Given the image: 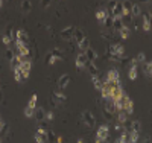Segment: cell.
<instances>
[{
    "instance_id": "obj_1",
    "label": "cell",
    "mask_w": 152,
    "mask_h": 143,
    "mask_svg": "<svg viewBox=\"0 0 152 143\" xmlns=\"http://www.w3.org/2000/svg\"><path fill=\"white\" fill-rule=\"evenodd\" d=\"M96 139L102 140L104 143L108 142V140H110V125H107V123H105V125H100V126L97 128Z\"/></svg>"
},
{
    "instance_id": "obj_2",
    "label": "cell",
    "mask_w": 152,
    "mask_h": 143,
    "mask_svg": "<svg viewBox=\"0 0 152 143\" xmlns=\"http://www.w3.org/2000/svg\"><path fill=\"white\" fill-rule=\"evenodd\" d=\"M82 120H84V123L90 128V129L96 128V119H94V116H93L91 111H88V110L82 111Z\"/></svg>"
},
{
    "instance_id": "obj_3",
    "label": "cell",
    "mask_w": 152,
    "mask_h": 143,
    "mask_svg": "<svg viewBox=\"0 0 152 143\" xmlns=\"http://www.w3.org/2000/svg\"><path fill=\"white\" fill-rule=\"evenodd\" d=\"M122 100H123V111L126 114H132V111H134V102H132V99L126 93H123Z\"/></svg>"
},
{
    "instance_id": "obj_4",
    "label": "cell",
    "mask_w": 152,
    "mask_h": 143,
    "mask_svg": "<svg viewBox=\"0 0 152 143\" xmlns=\"http://www.w3.org/2000/svg\"><path fill=\"white\" fill-rule=\"evenodd\" d=\"M35 140H37V143H49L47 129H43V128L38 126L37 133H35Z\"/></svg>"
},
{
    "instance_id": "obj_5",
    "label": "cell",
    "mask_w": 152,
    "mask_h": 143,
    "mask_svg": "<svg viewBox=\"0 0 152 143\" xmlns=\"http://www.w3.org/2000/svg\"><path fill=\"white\" fill-rule=\"evenodd\" d=\"M75 26H67V28H64L61 31V38L64 41H72L73 40V34H75Z\"/></svg>"
},
{
    "instance_id": "obj_6",
    "label": "cell",
    "mask_w": 152,
    "mask_h": 143,
    "mask_svg": "<svg viewBox=\"0 0 152 143\" xmlns=\"http://www.w3.org/2000/svg\"><path fill=\"white\" fill-rule=\"evenodd\" d=\"M107 81L120 85V75H119V70H117V69H111V70H108V73H107Z\"/></svg>"
},
{
    "instance_id": "obj_7",
    "label": "cell",
    "mask_w": 152,
    "mask_h": 143,
    "mask_svg": "<svg viewBox=\"0 0 152 143\" xmlns=\"http://www.w3.org/2000/svg\"><path fill=\"white\" fill-rule=\"evenodd\" d=\"M17 41L23 43V44H29V35L26 31H23V29H18L17 31Z\"/></svg>"
},
{
    "instance_id": "obj_8",
    "label": "cell",
    "mask_w": 152,
    "mask_h": 143,
    "mask_svg": "<svg viewBox=\"0 0 152 143\" xmlns=\"http://www.w3.org/2000/svg\"><path fill=\"white\" fill-rule=\"evenodd\" d=\"M151 29H152V18H151V15L148 14V12H145L143 14V31L149 32Z\"/></svg>"
},
{
    "instance_id": "obj_9",
    "label": "cell",
    "mask_w": 152,
    "mask_h": 143,
    "mask_svg": "<svg viewBox=\"0 0 152 143\" xmlns=\"http://www.w3.org/2000/svg\"><path fill=\"white\" fill-rule=\"evenodd\" d=\"M69 82H70V75H62L59 79H58V88L59 90H64L67 85H69Z\"/></svg>"
},
{
    "instance_id": "obj_10",
    "label": "cell",
    "mask_w": 152,
    "mask_h": 143,
    "mask_svg": "<svg viewBox=\"0 0 152 143\" xmlns=\"http://www.w3.org/2000/svg\"><path fill=\"white\" fill-rule=\"evenodd\" d=\"M123 88H122V85H119V87H114L113 88V92H111V99L113 100H119L122 96H123Z\"/></svg>"
},
{
    "instance_id": "obj_11",
    "label": "cell",
    "mask_w": 152,
    "mask_h": 143,
    "mask_svg": "<svg viewBox=\"0 0 152 143\" xmlns=\"http://www.w3.org/2000/svg\"><path fill=\"white\" fill-rule=\"evenodd\" d=\"M108 50L111 52V54H117V55H123V54H125V47H123L120 43H117V44H111V46L108 47Z\"/></svg>"
},
{
    "instance_id": "obj_12",
    "label": "cell",
    "mask_w": 152,
    "mask_h": 143,
    "mask_svg": "<svg viewBox=\"0 0 152 143\" xmlns=\"http://www.w3.org/2000/svg\"><path fill=\"white\" fill-rule=\"evenodd\" d=\"M85 62H87V56H85L84 52H81V54L76 56L75 64H76V67H78V69H84V67H85Z\"/></svg>"
},
{
    "instance_id": "obj_13",
    "label": "cell",
    "mask_w": 152,
    "mask_h": 143,
    "mask_svg": "<svg viewBox=\"0 0 152 143\" xmlns=\"http://www.w3.org/2000/svg\"><path fill=\"white\" fill-rule=\"evenodd\" d=\"M84 69H87L88 73H90L91 76H96V75H97V66H96V62H93V61H88V59H87Z\"/></svg>"
},
{
    "instance_id": "obj_14",
    "label": "cell",
    "mask_w": 152,
    "mask_h": 143,
    "mask_svg": "<svg viewBox=\"0 0 152 143\" xmlns=\"http://www.w3.org/2000/svg\"><path fill=\"white\" fill-rule=\"evenodd\" d=\"M85 38V34H84V31L82 29H79V28H76L75 29V34H73V40H75V43H76V46H78L82 40Z\"/></svg>"
},
{
    "instance_id": "obj_15",
    "label": "cell",
    "mask_w": 152,
    "mask_h": 143,
    "mask_svg": "<svg viewBox=\"0 0 152 143\" xmlns=\"http://www.w3.org/2000/svg\"><path fill=\"white\" fill-rule=\"evenodd\" d=\"M34 117H35V120H37L38 123H40L41 120H44V119H46V110H44V108H35Z\"/></svg>"
},
{
    "instance_id": "obj_16",
    "label": "cell",
    "mask_w": 152,
    "mask_h": 143,
    "mask_svg": "<svg viewBox=\"0 0 152 143\" xmlns=\"http://www.w3.org/2000/svg\"><path fill=\"white\" fill-rule=\"evenodd\" d=\"M85 56H87V59L88 61H93V62H96V59H97V54H96V50L93 49V47H88L85 52Z\"/></svg>"
},
{
    "instance_id": "obj_17",
    "label": "cell",
    "mask_w": 152,
    "mask_h": 143,
    "mask_svg": "<svg viewBox=\"0 0 152 143\" xmlns=\"http://www.w3.org/2000/svg\"><path fill=\"white\" fill-rule=\"evenodd\" d=\"M123 20H122V17H114L113 18V31H116V32H119L122 28H123Z\"/></svg>"
},
{
    "instance_id": "obj_18",
    "label": "cell",
    "mask_w": 152,
    "mask_h": 143,
    "mask_svg": "<svg viewBox=\"0 0 152 143\" xmlns=\"http://www.w3.org/2000/svg\"><path fill=\"white\" fill-rule=\"evenodd\" d=\"M21 11L24 14H29L32 11V2L31 0H21Z\"/></svg>"
},
{
    "instance_id": "obj_19",
    "label": "cell",
    "mask_w": 152,
    "mask_h": 143,
    "mask_svg": "<svg viewBox=\"0 0 152 143\" xmlns=\"http://www.w3.org/2000/svg\"><path fill=\"white\" fill-rule=\"evenodd\" d=\"M111 15H113V18L123 15V5H122V2H117V5H116V8H114V11H113Z\"/></svg>"
},
{
    "instance_id": "obj_20",
    "label": "cell",
    "mask_w": 152,
    "mask_h": 143,
    "mask_svg": "<svg viewBox=\"0 0 152 143\" xmlns=\"http://www.w3.org/2000/svg\"><path fill=\"white\" fill-rule=\"evenodd\" d=\"M50 54H52V56H55L58 61H62V59H64V52H62L59 47H53Z\"/></svg>"
},
{
    "instance_id": "obj_21",
    "label": "cell",
    "mask_w": 152,
    "mask_h": 143,
    "mask_svg": "<svg viewBox=\"0 0 152 143\" xmlns=\"http://www.w3.org/2000/svg\"><path fill=\"white\" fill-rule=\"evenodd\" d=\"M53 98H55V99H56V100H58L59 103H62V102H66V100H67V96H66L64 93H62L59 88H58V90H55V92H53Z\"/></svg>"
},
{
    "instance_id": "obj_22",
    "label": "cell",
    "mask_w": 152,
    "mask_h": 143,
    "mask_svg": "<svg viewBox=\"0 0 152 143\" xmlns=\"http://www.w3.org/2000/svg\"><path fill=\"white\" fill-rule=\"evenodd\" d=\"M131 15H132V17H138V15H142V8H140V5H137V3H132Z\"/></svg>"
},
{
    "instance_id": "obj_23",
    "label": "cell",
    "mask_w": 152,
    "mask_h": 143,
    "mask_svg": "<svg viewBox=\"0 0 152 143\" xmlns=\"http://www.w3.org/2000/svg\"><path fill=\"white\" fill-rule=\"evenodd\" d=\"M119 35H120V38H122V40H126V38H129V28H128V26H123V28L119 31Z\"/></svg>"
},
{
    "instance_id": "obj_24",
    "label": "cell",
    "mask_w": 152,
    "mask_h": 143,
    "mask_svg": "<svg viewBox=\"0 0 152 143\" xmlns=\"http://www.w3.org/2000/svg\"><path fill=\"white\" fill-rule=\"evenodd\" d=\"M122 5H123V14H131L132 3L129 2V0H123V2H122Z\"/></svg>"
},
{
    "instance_id": "obj_25",
    "label": "cell",
    "mask_w": 152,
    "mask_h": 143,
    "mask_svg": "<svg viewBox=\"0 0 152 143\" xmlns=\"http://www.w3.org/2000/svg\"><path fill=\"white\" fill-rule=\"evenodd\" d=\"M78 47H79V50H81V52H85L88 47H90V40H88V38L85 37L84 40H82V41L78 44Z\"/></svg>"
},
{
    "instance_id": "obj_26",
    "label": "cell",
    "mask_w": 152,
    "mask_h": 143,
    "mask_svg": "<svg viewBox=\"0 0 152 143\" xmlns=\"http://www.w3.org/2000/svg\"><path fill=\"white\" fill-rule=\"evenodd\" d=\"M105 17H107V12H105V9H99V11H96V18H97V21H99L100 24L104 23Z\"/></svg>"
},
{
    "instance_id": "obj_27",
    "label": "cell",
    "mask_w": 152,
    "mask_h": 143,
    "mask_svg": "<svg viewBox=\"0 0 152 143\" xmlns=\"http://www.w3.org/2000/svg\"><path fill=\"white\" fill-rule=\"evenodd\" d=\"M102 26H105V28H108V29L113 31V15H111V14H107V17H105Z\"/></svg>"
},
{
    "instance_id": "obj_28",
    "label": "cell",
    "mask_w": 152,
    "mask_h": 143,
    "mask_svg": "<svg viewBox=\"0 0 152 143\" xmlns=\"http://www.w3.org/2000/svg\"><path fill=\"white\" fill-rule=\"evenodd\" d=\"M91 79H93L94 88H96V90H99V92H100V88H102V81H100L99 75H96V76H91Z\"/></svg>"
},
{
    "instance_id": "obj_29",
    "label": "cell",
    "mask_w": 152,
    "mask_h": 143,
    "mask_svg": "<svg viewBox=\"0 0 152 143\" xmlns=\"http://www.w3.org/2000/svg\"><path fill=\"white\" fill-rule=\"evenodd\" d=\"M126 120H128V114H126L125 111H119V113H117V122L123 125Z\"/></svg>"
},
{
    "instance_id": "obj_30",
    "label": "cell",
    "mask_w": 152,
    "mask_h": 143,
    "mask_svg": "<svg viewBox=\"0 0 152 143\" xmlns=\"http://www.w3.org/2000/svg\"><path fill=\"white\" fill-rule=\"evenodd\" d=\"M128 76H129V79H131V81H135V79H137V76H138V73H137V66H134V67H129Z\"/></svg>"
},
{
    "instance_id": "obj_31",
    "label": "cell",
    "mask_w": 152,
    "mask_h": 143,
    "mask_svg": "<svg viewBox=\"0 0 152 143\" xmlns=\"http://www.w3.org/2000/svg\"><path fill=\"white\" fill-rule=\"evenodd\" d=\"M2 41H3V44H5L6 47H11V44H14V41L11 40V37H9V35H6V34H3V35H2Z\"/></svg>"
},
{
    "instance_id": "obj_32",
    "label": "cell",
    "mask_w": 152,
    "mask_h": 143,
    "mask_svg": "<svg viewBox=\"0 0 152 143\" xmlns=\"http://www.w3.org/2000/svg\"><path fill=\"white\" fill-rule=\"evenodd\" d=\"M12 72H14V79H15L17 82H21V81H23L21 70H20V69H15V70H12Z\"/></svg>"
},
{
    "instance_id": "obj_33",
    "label": "cell",
    "mask_w": 152,
    "mask_h": 143,
    "mask_svg": "<svg viewBox=\"0 0 152 143\" xmlns=\"http://www.w3.org/2000/svg\"><path fill=\"white\" fill-rule=\"evenodd\" d=\"M37 99H38V98H37V95L34 93V95L31 96V99H29V102H28V105H29L31 108H37Z\"/></svg>"
},
{
    "instance_id": "obj_34",
    "label": "cell",
    "mask_w": 152,
    "mask_h": 143,
    "mask_svg": "<svg viewBox=\"0 0 152 143\" xmlns=\"http://www.w3.org/2000/svg\"><path fill=\"white\" fill-rule=\"evenodd\" d=\"M132 131H135V133H140V131H142V123H140V120H134V122H132Z\"/></svg>"
},
{
    "instance_id": "obj_35",
    "label": "cell",
    "mask_w": 152,
    "mask_h": 143,
    "mask_svg": "<svg viewBox=\"0 0 152 143\" xmlns=\"http://www.w3.org/2000/svg\"><path fill=\"white\" fill-rule=\"evenodd\" d=\"M14 56H15L14 49H12V47H6V58L11 61V59H14Z\"/></svg>"
},
{
    "instance_id": "obj_36",
    "label": "cell",
    "mask_w": 152,
    "mask_h": 143,
    "mask_svg": "<svg viewBox=\"0 0 152 143\" xmlns=\"http://www.w3.org/2000/svg\"><path fill=\"white\" fill-rule=\"evenodd\" d=\"M34 113H35V108H31L29 105L24 108V116L26 117H34Z\"/></svg>"
},
{
    "instance_id": "obj_37",
    "label": "cell",
    "mask_w": 152,
    "mask_h": 143,
    "mask_svg": "<svg viewBox=\"0 0 152 143\" xmlns=\"http://www.w3.org/2000/svg\"><path fill=\"white\" fill-rule=\"evenodd\" d=\"M58 59L55 58V56H52V54H47V56H46V62L49 64V66H52V64H55Z\"/></svg>"
},
{
    "instance_id": "obj_38",
    "label": "cell",
    "mask_w": 152,
    "mask_h": 143,
    "mask_svg": "<svg viewBox=\"0 0 152 143\" xmlns=\"http://www.w3.org/2000/svg\"><path fill=\"white\" fill-rule=\"evenodd\" d=\"M102 114L105 116V119H107V120H113V116H114V114H113V113H110L105 107H102Z\"/></svg>"
},
{
    "instance_id": "obj_39",
    "label": "cell",
    "mask_w": 152,
    "mask_h": 143,
    "mask_svg": "<svg viewBox=\"0 0 152 143\" xmlns=\"http://www.w3.org/2000/svg\"><path fill=\"white\" fill-rule=\"evenodd\" d=\"M137 140H138V133L131 131V133H129V143H135Z\"/></svg>"
},
{
    "instance_id": "obj_40",
    "label": "cell",
    "mask_w": 152,
    "mask_h": 143,
    "mask_svg": "<svg viewBox=\"0 0 152 143\" xmlns=\"http://www.w3.org/2000/svg\"><path fill=\"white\" fill-rule=\"evenodd\" d=\"M135 59H137V62H138V64H140V62H142V64H145V62H146V55L143 54V52H140V54L137 55V58H135Z\"/></svg>"
},
{
    "instance_id": "obj_41",
    "label": "cell",
    "mask_w": 152,
    "mask_h": 143,
    "mask_svg": "<svg viewBox=\"0 0 152 143\" xmlns=\"http://www.w3.org/2000/svg\"><path fill=\"white\" fill-rule=\"evenodd\" d=\"M38 126H40V128H43V129H47V131H49V126H50V122L49 120H41L40 123H38Z\"/></svg>"
},
{
    "instance_id": "obj_42",
    "label": "cell",
    "mask_w": 152,
    "mask_h": 143,
    "mask_svg": "<svg viewBox=\"0 0 152 143\" xmlns=\"http://www.w3.org/2000/svg\"><path fill=\"white\" fill-rule=\"evenodd\" d=\"M40 5H41L43 9H46V8H49L50 5H52V0H40Z\"/></svg>"
},
{
    "instance_id": "obj_43",
    "label": "cell",
    "mask_w": 152,
    "mask_h": 143,
    "mask_svg": "<svg viewBox=\"0 0 152 143\" xmlns=\"http://www.w3.org/2000/svg\"><path fill=\"white\" fill-rule=\"evenodd\" d=\"M46 120H49V122L53 120V113L52 111H46Z\"/></svg>"
},
{
    "instance_id": "obj_44",
    "label": "cell",
    "mask_w": 152,
    "mask_h": 143,
    "mask_svg": "<svg viewBox=\"0 0 152 143\" xmlns=\"http://www.w3.org/2000/svg\"><path fill=\"white\" fill-rule=\"evenodd\" d=\"M47 136H49V142H50V140H52V142L55 140V134H53L52 131H47Z\"/></svg>"
},
{
    "instance_id": "obj_45",
    "label": "cell",
    "mask_w": 152,
    "mask_h": 143,
    "mask_svg": "<svg viewBox=\"0 0 152 143\" xmlns=\"http://www.w3.org/2000/svg\"><path fill=\"white\" fill-rule=\"evenodd\" d=\"M114 129H116V131H122V123H117L116 126H114Z\"/></svg>"
},
{
    "instance_id": "obj_46",
    "label": "cell",
    "mask_w": 152,
    "mask_h": 143,
    "mask_svg": "<svg viewBox=\"0 0 152 143\" xmlns=\"http://www.w3.org/2000/svg\"><path fill=\"white\" fill-rule=\"evenodd\" d=\"M114 143H123V140H122V139H120V137H119V139H117V140H116V142H114Z\"/></svg>"
},
{
    "instance_id": "obj_47",
    "label": "cell",
    "mask_w": 152,
    "mask_h": 143,
    "mask_svg": "<svg viewBox=\"0 0 152 143\" xmlns=\"http://www.w3.org/2000/svg\"><path fill=\"white\" fill-rule=\"evenodd\" d=\"M138 2H140V3H148L149 0H138Z\"/></svg>"
},
{
    "instance_id": "obj_48",
    "label": "cell",
    "mask_w": 152,
    "mask_h": 143,
    "mask_svg": "<svg viewBox=\"0 0 152 143\" xmlns=\"http://www.w3.org/2000/svg\"><path fill=\"white\" fill-rule=\"evenodd\" d=\"M78 143H85V142H84L82 139H79V140H78Z\"/></svg>"
},
{
    "instance_id": "obj_49",
    "label": "cell",
    "mask_w": 152,
    "mask_h": 143,
    "mask_svg": "<svg viewBox=\"0 0 152 143\" xmlns=\"http://www.w3.org/2000/svg\"><path fill=\"white\" fill-rule=\"evenodd\" d=\"M3 6V0H0V8H2Z\"/></svg>"
},
{
    "instance_id": "obj_50",
    "label": "cell",
    "mask_w": 152,
    "mask_h": 143,
    "mask_svg": "<svg viewBox=\"0 0 152 143\" xmlns=\"http://www.w3.org/2000/svg\"><path fill=\"white\" fill-rule=\"evenodd\" d=\"M143 143H151V142H149V140H145V142H143Z\"/></svg>"
},
{
    "instance_id": "obj_51",
    "label": "cell",
    "mask_w": 152,
    "mask_h": 143,
    "mask_svg": "<svg viewBox=\"0 0 152 143\" xmlns=\"http://www.w3.org/2000/svg\"><path fill=\"white\" fill-rule=\"evenodd\" d=\"M149 15H151V18H152V11H151V12H149Z\"/></svg>"
},
{
    "instance_id": "obj_52",
    "label": "cell",
    "mask_w": 152,
    "mask_h": 143,
    "mask_svg": "<svg viewBox=\"0 0 152 143\" xmlns=\"http://www.w3.org/2000/svg\"><path fill=\"white\" fill-rule=\"evenodd\" d=\"M125 143H129V142H125Z\"/></svg>"
}]
</instances>
